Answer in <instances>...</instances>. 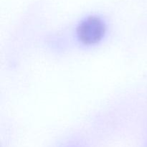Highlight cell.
I'll return each mask as SVG.
<instances>
[{"label": "cell", "instance_id": "obj_1", "mask_svg": "<svg viewBox=\"0 0 147 147\" xmlns=\"http://www.w3.org/2000/svg\"><path fill=\"white\" fill-rule=\"evenodd\" d=\"M76 32L78 40L83 44H96L104 36L106 25L100 17L90 16L79 23Z\"/></svg>", "mask_w": 147, "mask_h": 147}]
</instances>
